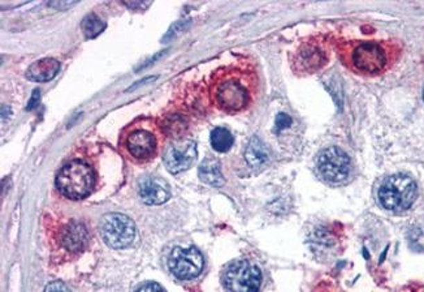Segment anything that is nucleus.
Returning a JSON list of instances; mask_svg holds the SVG:
<instances>
[{
    "label": "nucleus",
    "instance_id": "nucleus-1",
    "mask_svg": "<svg viewBox=\"0 0 424 292\" xmlns=\"http://www.w3.org/2000/svg\"><path fill=\"white\" fill-rule=\"evenodd\" d=\"M255 83L251 73L238 68H229L212 83V99L226 113H239L251 104Z\"/></svg>",
    "mask_w": 424,
    "mask_h": 292
},
{
    "label": "nucleus",
    "instance_id": "nucleus-2",
    "mask_svg": "<svg viewBox=\"0 0 424 292\" xmlns=\"http://www.w3.org/2000/svg\"><path fill=\"white\" fill-rule=\"evenodd\" d=\"M340 58L353 72L376 74L388 65L389 52L382 42H345L340 46Z\"/></svg>",
    "mask_w": 424,
    "mask_h": 292
},
{
    "label": "nucleus",
    "instance_id": "nucleus-3",
    "mask_svg": "<svg viewBox=\"0 0 424 292\" xmlns=\"http://www.w3.org/2000/svg\"><path fill=\"white\" fill-rule=\"evenodd\" d=\"M418 195V188L414 180L404 174L392 175L384 180L379 188L378 198L384 209L402 213L412 208Z\"/></svg>",
    "mask_w": 424,
    "mask_h": 292
},
{
    "label": "nucleus",
    "instance_id": "nucleus-4",
    "mask_svg": "<svg viewBox=\"0 0 424 292\" xmlns=\"http://www.w3.org/2000/svg\"><path fill=\"white\" fill-rule=\"evenodd\" d=\"M56 184L67 197L73 200L86 197L93 189V170L81 161H73L62 167L56 179Z\"/></svg>",
    "mask_w": 424,
    "mask_h": 292
},
{
    "label": "nucleus",
    "instance_id": "nucleus-5",
    "mask_svg": "<svg viewBox=\"0 0 424 292\" xmlns=\"http://www.w3.org/2000/svg\"><path fill=\"white\" fill-rule=\"evenodd\" d=\"M262 271L251 261H233L223 271L221 282L228 292H258Z\"/></svg>",
    "mask_w": 424,
    "mask_h": 292
},
{
    "label": "nucleus",
    "instance_id": "nucleus-6",
    "mask_svg": "<svg viewBox=\"0 0 424 292\" xmlns=\"http://www.w3.org/2000/svg\"><path fill=\"white\" fill-rule=\"evenodd\" d=\"M316 167L323 180L331 184H342L352 175V159L337 146L323 149L316 159Z\"/></svg>",
    "mask_w": 424,
    "mask_h": 292
},
{
    "label": "nucleus",
    "instance_id": "nucleus-7",
    "mask_svg": "<svg viewBox=\"0 0 424 292\" xmlns=\"http://www.w3.org/2000/svg\"><path fill=\"white\" fill-rule=\"evenodd\" d=\"M101 235L107 245L115 250L125 248L135 240V226L124 214L111 213L101 222Z\"/></svg>",
    "mask_w": 424,
    "mask_h": 292
},
{
    "label": "nucleus",
    "instance_id": "nucleus-8",
    "mask_svg": "<svg viewBox=\"0 0 424 292\" xmlns=\"http://www.w3.org/2000/svg\"><path fill=\"white\" fill-rule=\"evenodd\" d=\"M203 256L202 253L194 248H181L177 247L171 252L168 266L171 271L180 279H194L203 270Z\"/></svg>",
    "mask_w": 424,
    "mask_h": 292
},
{
    "label": "nucleus",
    "instance_id": "nucleus-9",
    "mask_svg": "<svg viewBox=\"0 0 424 292\" xmlns=\"http://www.w3.org/2000/svg\"><path fill=\"white\" fill-rule=\"evenodd\" d=\"M330 60V52L325 43L318 40L305 42L296 52L294 67L300 73H315L321 71Z\"/></svg>",
    "mask_w": 424,
    "mask_h": 292
},
{
    "label": "nucleus",
    "instance_id": "nucleus-10",
    "mask_svg": "<svg viewBox=\"0 0 424 292\" xmlns=\"http://www.w3.org/2000/svg\"><path fill=\"white\" fill-rule=\"evenodd\" d=\"M197 156V146L190 140H178L167 147L164 163L169 172L178 174L193 165Z\"/></svg>",
    "mask_w": 424,
    "mask_h": 292
},
{
    "label": "nucleus",
    "instance_id": "nucleus-11",
    "mask_svg": "<svg viewBox=\"0 0 424 292\" xmlns=\"http://www.w3.org/2000/svg\"><path fill=\"white\" fill-rule=\"evenodd\" d=\"M156 144V136L147 128H133L125 138L129 154L137 159H149L154 156Z\"/></svg>",
    "mask_w": 424,
    "mask_h": 292
},
{
    "label": "nucleus",
    "instance_id": "nucleus-12",
    "mask_svg": "<svg viewBox=\"0 0 424 292\" xmlns=\"http://www.w3.org/2000/svg\"><path fill=\"white\" fill-rule=\"evenodd\" d=\"M139 196L149 205H160L169 198V187L159 177H146L139 183Z\"/></svg>",
    "mask_w": 424,
    "mask_h": 292
},
{
    "label": "nucleus",
    "instance_id": "nucleus-13",
    "mask_svg": "<svg viewBox=\"0 0 424 292\" xmlns=\"http://www.w3.org/2000/svg\"><path fill=\"white\" fill-rule=\"evenodd\" d=\"M87 243V231L83 223L72 222L62 232V244L71 252H80Z\"/></svg>",
    "mask_w": 424,
    "mask_h": 292
},
{
    "label": "nucleus",
    "instance_id": "nucleus-14",
    "mask_svg": "<svg viewBox=\"0 0 424 292\" xmlns=\"http://www.w3.org/2000/svg\"><path fill=\"white\" fill-rule=\"evenodd\" d=\"M245 159L248 166L254 170H260L267 166L269 162V152L267 146L264 145L263 141L259 140L258 137H253L245 149Z\"/></svg>",
    "mask_w": 424,
    "mask_h": 292
},
{
    "label": "nucleus",
    "instance_id": "nucleus-15",
    "mask_svg": "<svg viewBox=\"0 0 424 292\" xmlns=\"http://www.w3.org/2000/svg\"><path fill=\"white\" fill-rule=\"evenodd\" d=\"M60 70V63L52 58L41 59L38 62L33 63L28 70V79L33 81H49L53 79Z\"/></svg>",
    "mask_w": 424,
    "mask_h": 292
},
{
    "label": "nucleus",
    "instance_id": "nucleus-16",
    "mask_svg": "<svg viewBox=\"0 0 424 292\" xmlns=\"http://www.w3.org/2000/svg\"><path fill=\"white\" fill-rule=\"evenodd\" d=\"M199 177L203 183L212 187H220L224 184V177L220 165L215 159H205L199 167Z\"/></svg>",
    "mask_w": 424,
    "mask_h": 292
},
{
    "label": "nucleus",
    "instance_id": "nucleus-17",
    "mask_svg": "<svg viewBox=\"0 0 424 292\" xmlns=\"http://www.w3.org/2000/svg\"><path fill=\"white\" fill-rule=\"evenodd\" d=\"M211 145L219 152V153H226L228 152L235 143V138L232 133L228 131L227 128L217 127L211 132Z\"/></svg>",
    "mask_w": 424,
    "mask_h": 292
},
{
    "label": "nucleus",
    "instance_id": "nucleus-18",
    "mask_svg": "<svg viewBox=\"0 0 424 292\" xmlns=\"http://www.w3.org/2000/svg\"><path fill=\"white\" fill-rule=\"evenodd\" d=\"M407 240L413 250L424 252V217L415 219L407 231Z\"/></svg>",
    "mask_w": 424,
    "mask_h": 292
},
{
    "label": "nucleus",
    "instance_id": "nucleus-19",
    "mask_svg": "<svg viewBox=\"0 0 424 292\" xmlns=\"http://www.w3.org/2000/svg\"><path fill=\"white\" fill-rule=\"evenodd\" d=\"M83 31L85 33V35L87 38H94L96 37L98 34H101L103 31L104 22L102 19H99L96 15H87L83 21Z\"/></svg>",
    "mask_w": 424,
    "mask_h": 292
},
{
    "label": "nucleus",
    "instance_id": "nucleus-20",
    "mask_svg": "<svg viewBox=\"0 0 424 292\" xmlns=\"http://www.w3.org/2000/svg\"><path fill=\"white\" fill-rule=\"evenodd\" d=\"M163 128L169 135H181L187 128V120L184 117H181L180 115H172V116L167 117Z\"/></svg>",
    "mask_w": 424,
    "mask_h": 292
},
{
    "label": "nucleus",
    "instance_id": "nucleus-21",
    "mask_svg": "<svg viewBox=\"0 0 424 292\" xmlns=\"http://www.w3.org/2000/svg\"><path fill=\"white\" fill-rule=\"evenodd\" d=\"M290 125H291V119H290L289 115H278V117H276V129L278 131H282L285 128H289Z\"/></svg>",
    "mask_w": 424,
    "mask_h": 292
},
{
    "label": "nucleus",
    "instance_id": "nucleus-22",
    "mask_svg": "<svg viewBox=\"0 0 424 292\" xmlns=\"http://www.w3.org/2000/svg\"><path fill=\"white\" fill-rule=\"evenodd\" d=\"M44 292H72L62 282H52L47 284Z\"/></svg>",
    "mask_w": 424,
    "mask_h": 292
},
{
    "label": "nucleus",
    "instance_id": "nucleus-23",
    "mask_svg": "<svg viewBox=\"0 0 424 292\" xmlns=\"http://www.w3.org/2000/svg\"><path fill=\"white\" fill-rule=\"evenodd\" d=\"M137 292H166V290L155 282H149Z\"/></svg>",
    "mask_w": 424,
    "mask_h": 292
},
{
    "label": "nucleus",
    "instance_id": "nucleus-24",
    "mask_svg": "<svg viewBox=\"0 0 424 292\" xmlns=\"http://www.w3.org/2000/svg\"><path fill=\"white\" fill-rule=\"evenodd\" d=\"M37 98H38V90L34 92V95H33V98H31V101L29 102V106H28L29 110H31L33 107H35V106H37V104H35L37 102H40V101H37ZM38 99H40V98H38Z\"/></svg>",
    "mask_w": 424,
    "mask_h": 292
},
{
    "label": "nucleus",
    "instance_id": "nucleus-25",
    "mask_svg": "<svg viewBox=\"0 0 424 292\" xmlns=\"http://www.w3.org/2000/svg\"><path fill=\"white\" fill-rule=\"evenodd\" d=\"M423 99H424V89H423Z\"/></svg>",
    "mask_w": 424,
    "mask_h": 292
}]
</instances>
